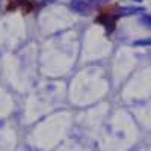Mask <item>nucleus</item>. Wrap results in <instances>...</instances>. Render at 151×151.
I'll return each mask as SVG.
<instances>
[{"label":"nucleus","instance_id":"2","mask_svg":"<svg viewBox=\"0 0 151 151\" xmlns=\"http://www.w3.org/2000/svg\"><path fill=\"white\" fill-rule=\"evenodd\" d=\"M137 12H145V9L141 6H121V8L113 11L112 15L113 17H127V15L137 14Z\"/></svg>","mask_w":151,"mask_h":151},{"label":"nucleus","instance_id":"1","mask_svg":"<svg viewBox=\"0 0 151 151\" xmlns=\"http://www.w3.org/2000/svg\"><path fill=\"white\" fill-rule=\"evenodd\" d=\"M104 2H107V0H71V9L82 15H88L91 14V11L95 6L101 5Z\"/></svg>","mask_w":151,"mask_h":151},{"label":"nucleus","instance_id":"3","mask_svg":"<svg viewBox=\"0 0 151 151\" xmlns=\"http://www.w3.org/2000/svg\"><path fill=\"white\" fill-rule=\"evenodd\" d=\"M141 23H144L145 26H148V27H151V14H144L142 17H141V20H139Z\"/></svg>","mask_w":151,"mask_h":151},{"label":"nucleus","instance_id":"4","mask_svg":"<svg viewBox=\"0 0 151 151\" xmlns=\"http://www.w3.org/2000/svg\"><path fill=\"white\" fill-rule=\"evenodd\" d=\"M150 44H151V40H141L134 42V45H150Z\"/></svg>","mask_w":151,"mask_h":151},{"label":"nucleus","instance_id":"5","mask_svg":"<svg viewBox=\"0 0 151 151\" xmlns=\"http://www.w3.org/2000/svg\"><path fill=\"white\" fill-rule=\"evenodd\" d=\"M134 2H142V0H134Z\"/></svg>","mask_w":151,"mask_h":151}]
</instances>
